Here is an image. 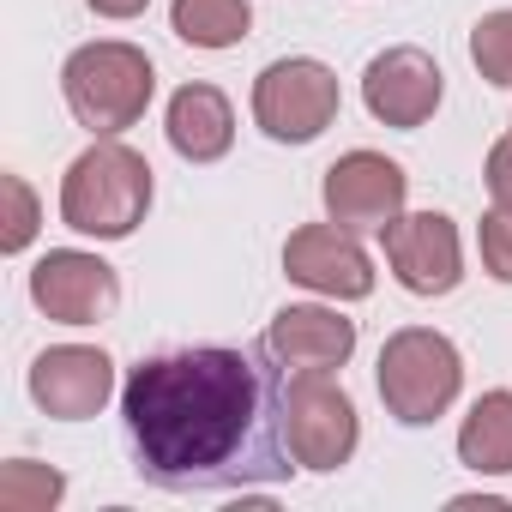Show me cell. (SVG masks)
Wrapping results in <instances>:
<instances>
[{"mask_svg":"<svg viewBox=\"0 0 512 512\" xmlns=\"http://www.w3.org/2000/svg\"><path fill=\"white\" fill-rule=\"evenodd\" d=\"M121 422L133 470L163 494H235L296 470L290 368L260 344L169 350L127 374Z\"/></svg>","mask_w":512,"mask_h":512,"instance_id":"6da1fadb","label":"cell"},{"mask_svg":"<svg viewBox=\"0 0 512 512\" xmlns=\"http://www.w3.org/2000/svg\"><path fill=\"white\" fill-rule=\"evenodd\" d=\"M145 205H151V163L133 145H121V139H103L85 157H73V169L61 181L67 229L97 235V241L133 235L145 223Z\"/></svg>","mask_w":512,"mask_h":512,"instance_id":"7a4b0ae2","label":"cell"},{"mask_svg":"<svg viewBox=\"0 0 512 512\" xmlns=\"http://www.w3.org/2000/svg\"><path fill=\"white\" fill-rule=\"evenodd\" d=\"M61 91H67V109L79 127H91L97 139H115V133L139 127V115L151 109L157 73H151L145 49H133V43H85L67 55Z\"/></svg>","mask_w":512,"mask_h":512,"instance_id":"3957f363","label":"cell"},{"mask_svg":"<svg viewBox=\"0 0 512 512\" xmlns=\"http://www.w3.org/2000/svg\"><path fill=\"white\" fill-rule=\"evenodd\" d=\"M458 380H464V362H458L452 338H440L428 326H404L380 350V398L404 428L446 416V404L458 398Z\"/></svg>","mask_w":512,"mask_h":512,"instance_id":"277c9868","label":"cell"},{"mask_svg":"<svg viewBox=\"0 0 512 512\" xmlns=\"http://www.w3.org/2000/svg\"><path fill=\"white\" fill-rule=\"evenodd\" d=\"M253 121H260V133L278 139V145L320 139L338 121V73L308 61V55L272 61L260 79H253Z\"/></svg>","mask_w":512,"mask_h":512,"instance_id":"5b68a950","label":"cell"},{"mask_svg":"<svg viewBox=\"0 0 512 512\" xmlns=\"http://www.w3.org/2000/svg\"><path fill=\"white\" fill-rule=\"evenodd\" d=\"M362 440L356 404L344 386H332V374H290V452L302 470H338L350 464Z\"/></svg>","mask_w":512,"mask_h":512,"instance_id":"8992f818","label":"cell"},{"mask_svg":"<svg viewBox=\"0 0 512 512\" xmlns=\"http://www.w3.org/2000/svg\"><path fill=\"white\" fill-rule=\"evenodd\" d=\"M386 260H392V278L410 290V296H452L458 278H464V253H458V229L452 217L440 211H398L386 229Z\"/></svg>","mask_w":512,"mask_h":512,"instance_id":"52a82bcc","label":"cell"},{"mask_svg":"<svg viewBox=\"0 0 512 512\" xmlns=\"http://www.w3.org/2000/svg\"><path fill=\"white\" fill-rule=\"evenodd\" d=\"M31 302L49 320H61V326H97V320L115 314L121 284H115V272L97 260V253L55 247V253H43L37 272H31Z\"/></svg>","mask_w":512,"mask_h":512,"instance_id":"ba28073f","label":"cell"},{"mask_svg":"<svg viewBox=\"0 0 512 512\" xmlns=\"http://www.w3.org/2000/svg\"><path fill=\"white\" fill-rule=\"evenodd\" d=\"M404 193H410V175L392 157H380V151H350V157H338L326 169V211L350 235L386 229L404 211Z\"/></svg>","mask_w":512,"mask_h":512,"instance_id":"9c48e42d","label":"cell"},{"mask_svg":"<svg viewBox=\"0 0 512 512\" xmlns=\"http://www.w3.org/2000/svg\"><path fill=\"white\" fill-rule=\"evenodd\" d=\"M284 272L332 302H362L374 290V266L356 247V235L344 223H308L284 241Z\"/></svg>","mask_w":512,"mask_h":512,"instance_id":"30bf717a","label":"cell"},{"mask_svg":"<svg viewBox=\"0 0 512 512\" xmlns=\"http://www.w3.org/2000/svg\"><path fill=\"white\" fill-rule=\"evenodd\" d=\"M446 73L434 67V55H422V49H386V55H374L368 61V73H362V103H368V115L374 121H386V127H422L434 109H440V85Z\"/></svg>","mask_w":512,"mask_h":512,"instance_id":"8fae6325","label":"cell"},{"mask_svg":"<svg viewBox=\"0 0 512 512\" xmlns=\"http://www.w3.org/2000/svg\"><path fill=\"white\" fill-rule=\"evenodd\" d=\"M115 392V362L103 350H85V344H61V350H43L31 362V398L55 416V422H85L109 404Z\"/></svg>","mask_w":512,"mask_h":512,"instance_id":"7c38bea8","label":"cell"},{"mask_svg":"<svg viewBox=\"0 0 512 512\" xmlns=\"http://www.w3.org/2000/svg\"><path fill=\"white\" fill-rule=\"evenodd\" d=\"M266 350L290 374H338L356 350V320H344L338 308H284L266 326Z\"/></svg>","mask_w":512,"mask_h":512,"instance_id":"4fadbf2b","label":"cell"},{"mask_svg":"<svg viewBox=\"0 0 512 512\" xmlns=\"http://www.w3.org/2000/svg\"><path fill=\"white\" fill-rule=\"evenodd\" d=\"M169 145L187 157V163H217L229 145H235V109L217 85H181L169 97Z\"/></svg>","mask_w":512,"mask_h":512,"instance_id":"5bb4252c","label":"cell"},{"mask_svg":"<svg viewBox=\"0 0 512 512\" xmlns=\"http://www.w3.org/2000/svg\"><path fill=\"white\" fill-rule=\"evenodd\" d=\"M458 458L476 476H506L512 470V392H482L458 428Z\"/></svg>","mask_w":512,"mask_h":512,"instance_id":"9a60e30c","label":"cell"},{"mask_svg":"<svg viewBox=\"0 0 512 512\" xmlns=\"http://www.w3.org/2000/svg\"><path fill=\"white\" fill-rule=\"evenodd\" d=\"M169 25L193 49H235L247 37V25H253V7L247 0H175Z\"/></svg>","mask_w":512,"mask_h":512,"instance_id":"2e32d148","label":"cell"},{"mask_svg":"<svg viewBox=\"0 0 512 512\" xmlns=\"http://www.w3.org/2000/svg\"><path fill=\"white\" fill-rule=\"evenodd\" d=\"M61 470L49 464H31V458H13L7 470H0V506L7 512H49L61 500Z\"/></svg>","mask_w":512,"mask_h":512,"instance_id":"e0dca14e","label":"cell"},{"mask_svg":"<svg viewBox=\"0 0 512 512\" xmlns=\"http://www.w3.org/2000/svg\"><path fill=\"white\" fill-rule=\"evenodd\" d=\"M470 61L488 85H506L512 91V7L506 13H488L476 31H470Z\"/></svg>","mask_w":512,"mask_h":512,"instance_id":"ac0fdd59","label":"cell"},{"mask_svg":"<svg viewBox=\"0 0 512 512\" xmlns=\"http://www.w3.org/2000/svg\"><path fill=\"white\" fill-rule=\"evenodd\" d=\"M476 241H482V266H488V278L512 284V211H500V205H494V211L482 217Z\"/></svg>","mask_w":512,"mask_h":512,"instance_id":"d6986e66","label":"cell"},{"mask_svg":"<svg viewBox=\"0 0 512 512\" xmlns=\"http://www.w3.org/2000/svg\"><path fill=\"white\" fill-rule=\"evenodd\" d=\"M7 199H13V223H7V253H19L31 235H37V199L19 175H7Z\"/></svg>","mask_w":512,"mask_h":512,"instance_id":"ffe728a7","label":"cell"},{"mask_svg":"<svg viewBox=\"0 0 512 512\" xmlns=\"http://www.w3.org/2000/svg\"><path fill=\"white\" fill-rule=\"evenodd\" d=\"M488 193H494V205L500 211H512V139H500L494 151H488Z\"/></svg>","mask_w":512,"mask_h":512,"instance_id":"44dd1931","label":"cell"},{"mask_svg":"<svg viewBox=\"0 0 512 512\" xmlns=\"http://www.w3.org/2000/svg\"><path fill=\"white\" fill-rule=\"evenodd\" d=\"M151 7V0H91V13H103V19H139Z\"/></svg>","mask_w":512,"mask_h":512,"instance_id":"7402d4cb","label":"cell"}]
</instances>
